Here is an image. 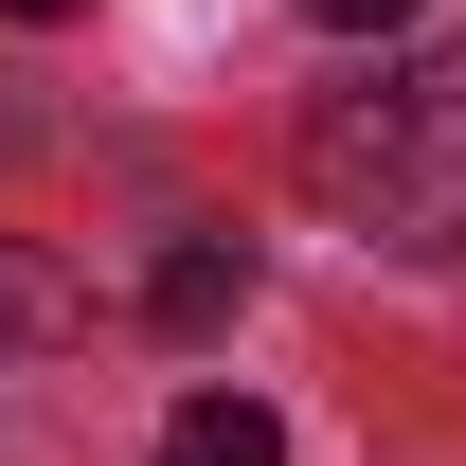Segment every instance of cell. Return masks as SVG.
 I'll return each instance as SVG.
<instances>
[{"label":"cell","instance_id":"1","mask_svg":"<svg viewBox=\"0 0 466 466\" xmlns=\"http://www.w3.org/2000/svg\"><path fill=\"white\" fill-rule=\"evenodd\" d=\"M305 198L377 251H466V55H395L305 108Z\"/></svg>","mask_w":466,"mask_h":466},{"label":"cell","instance_id":"2","mask_svg":"<svg viewBox=\"0 0 466 466\" xmlns=\"http://www.w3.org/2000/svg\"><path fill=\"white\" fill-rule=\"evenodd\" d=\"M233 288H251V251H233V233H179L162 269H144V323H162V341H198V323H233Z\"/></svg>","mask_w":466,"mask_h":466},{"label":"cell","instance_id":"3","mask_svg":"<svg viewBox=\"0 0 466 466\" xmlns=\"http://www.w3.org/2000/svg\"><path fill=\"white\" fill-rule=\"evenodd\" d=\"M162 466H288V431H269L251 395H179L162 412Z\"/></svg>","mask_w":466,"mask_h":466},{"label":"cell","instance_id":"4","mask_svg":"<svg viewBox=\"0 0 466 466\" xmlns=\"http://www.w3.org/2000/svg\"><path fill=\"white\" fill-rule=\"evenodd\" d=\"M55 323H72V288L36 269V251H0V359H18V341H55Z\"/></svg>","mask_w":466,"mask_h":466},{"label":"cell","instance_id":"5","mask_svg":"<svg viewBox=\"0 0 466 466\" xmlns=\"http://www.w3.org/2000/svg\"><path fill=\"white\" fill-rule=\"evenodd\" d=\"M305 18H323V36H395L412 0H305Z\"/></svg>","mask_w":466,"mask_h":466},{"label":"cell","instance_id":"6","mask_svg":"<svg viewBox=\"0 0 466 466\" xmlns=\"http://www.w3.org/2000/svg\"><path fill=\"white\" fill-rule=\"evenodd\" d=\"M0 18H90V0H0Z\"/></svg>","mask_w":466,"mask_h":466}]
</instances>
